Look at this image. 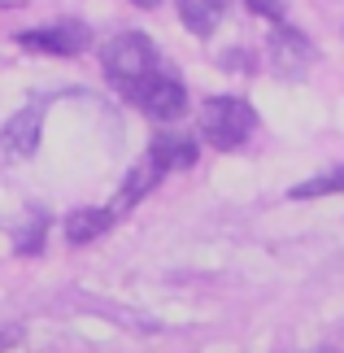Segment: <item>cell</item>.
Listing matches in <instances>:
<instances>
[{"instance_id": "cell-1", "label": "cell", "mask_w": 344, "mask_h": 353, "mask_svg": "<svg viewBox=\"0 0 344 353\" xmlns=\"http://www.w3.org/2000/svg\"><path fill=\"white\" fill-rule=\"evenodd\" d=\"M157 70H161V61H157V48H153V39H148V35L127 31V35L109 39V48H105V74H109V83H114L127 101H135V92H140Z\"/></svg>"}, {"instance_id": "cell-2", "label": "cell", "mask_w": 344, "mask_h": 353, "mask_svg": "<svg viewBox=\"0 0 344 353\" xmlns=\"http://www.w3.org/2000/svg\"><path fill=\"white\" fill-rule=\"evenodd\" d=\"M253 127H257V114L240 97H210L201 105V135L214 148H240L253 135Z\"/></svg>"}, {"instance_id": "cell-3", "label": "cell", "mask_w": 344, "mask_h": 353, "mask_svg": "<svg viewBox=\"0 0 344 353\" xmlns=\"http://www.w3.org/2000/svg\"><path fill=\"white\" fill-rule=\"evenodd\" d=\"M135 105H140L148 118H157V122H174L188 110V92H183V83H179L174 74L157 70L140 92H135Z\"/></svg>"}, {"instance_id": "cell-4", "label": "cell", "mask_w": 344, "mask_h": 353, "mask_svg": "<svg viewBox=\"0 0 344 353\" xmlns=\"http://www.w3.org/2000/svg\"><path fill=\"white\" fill-rule=\"evenodd\" d=\"M22 48L31 52H57V57H74L92 44V31L83 22H57V26H39V31H22L18 35Z\"/></svg>"}, {"instance_id": "cell-5", "label": "cell", "mask_w": 344, "mask_h": 353, "mask_svg": "<svg viewBox=\"0 0 344 353\" xmlns=\"http://www.w3.org/2000/svg\"><path fill=\"white\" fill-rule=\"evenodd\" d=\"M39 131H44V110H39V105H26V110H18L5 122L0 148H5L9 157H31L39 148Z\"/></svg>"}, {"instance_id": "cell-6", "label": "cell", "mask_w": 344, "mask_h": 353, "mask_svg": "<svg viewBox=\"0 0 344 353\" xmlns=\"http://www.w3.org/2000/svg\"><path fill=\"white\" fill-rule=\"evenodd\" d=\"M314 61V44L301 31H292V26H279L274 31V39H270V65L279 74H287V79H296L305 65Z\"/></svg>"}, {"instance_id": "cell-7", "label": "cell", "mask_w": 344, "mask_h": 353, "mask_svg": "<svg viewBox=\"0 0 344 353\" xmlns=\"http://www.w3.org/2000/svg\"><path fill=\"white\" fill-rule=\"evenodd\" d=\"M148 161L166 174V170H188L196 166V140L192 135H166L161 131L153 144H148Z\"/></svg>"}, {"instance_id": "cell-8", "label": "cell", "mask_w": 344, "mask_h": 353, "mask_svg": "<svg viewBox=\"0 0 344 353\" xmlns=\"http://www.w3.org/2000/svg\"><path fill=\"white\" fill-rule=\"evenodd\" d=\"M227 0H179V18L192 35H214V26L223 22Z\"/></svg>"}, {"instance_id": "cell-9", "label": "cell", "mask_w": 344, "mask_h": 353, "mask_svg": "<svg viewBox=\"0 0 344 353\" xmlns=\"http://www.w3.org/2000/svg\"><path fill=\"white\" fill-rule=\"evenodd\" d=\"M114 227V214L109 210H74L65 219V240L70 244H92L96 236H105Z\"/></svg>"}, {"instance_id": "cell-10", "label": "cell", "mask_w": 344, "mask_h": 353, "mask_svg": "<svg viewBox=\"0 0 344 353\" xmlns=\"http://www.w3.org/2000/svg\"><path fill=\"white\" fill-rule=\"evenodd\" d=\"M161 179V170L153 166V161H140V166H135L131 174H127V183H122V192H118V201H114V210H109V214H122V210H131L135 205V201H140L144 192H148V188H153Z\"/></svg>"}, {"instance_id": "cell-11", "label": "cell", "mask_w": 344, "mask_h": 353, "mask_svg": "<svg viewBox=\"0 0 344 353\" xmlns=\"http://www.w3.org/2000/svg\"><path fill=\"white\" fill-rule=\"evenodd\" d=\"M332 192H344V166L332 170V174H318V179L296 183L287 196H292V201H314V196H332Z\"/></svg>"}, {"instance_id": "cell-12", "label": "cell", "mask_w": 344, "mask_h": 353, "mask_svg": "<svg viewBox=\"0 0 344 353\" xmlns=\"http://www.w3.org/2000/svg\"><path fill=\"white\" fill-rule=\"evenodd\" d=\"M44 232H48V219L39 214V219H31V227L18 236V253H35L39 244H44Z\"/></svg>"}, {"instance_id": "cell-13", "label": "cell", "mask_w": 344, "mask_h": 353, "mask_svg": "<svg viewBox=\"0 0 344 353\" xmlns=\"http://www.w3.org/2000/svg\"><path fill=\"white\" fill-rule=\"evenodd\" d=\"M244 5H249L257 18H270V22H279V26L287 18V5H283V0H244Z\"/></svg>"}, {"instance_id": "cell-14", "label": "cell", "mask_w": 344, "mask_h": 353, "mask_svg": "<svg viewBox=\"0 0 344 353\" xmlns=\"http://www.w3.org/2000/svg\"><path fill=\"white\" fill-rule=\"evenodd\" d=\"M135 5H144V9H153V5H161V0H135Z\"/></svg>"}]
</instances>
